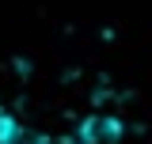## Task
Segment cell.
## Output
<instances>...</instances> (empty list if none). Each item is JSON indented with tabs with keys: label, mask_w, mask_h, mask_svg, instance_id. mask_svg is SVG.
I'll return each instance as SVG.
<instances>
[{
	"label": "cell",
	"mask_w": 152,
	"mask_h": 144,
	"mask_svg": "<svg viewBox=\"0 0 152 144\" xmlns=\"http://www.w3.org/2000/svg\"><path fill=\"white\" fill-rule=\"evenodd\" d=\"M114 140H122V121L107 114H91L76 129V144H114Z\"/></svg>",
	"instance_id": "obj_1"
},
{
	"label": "cell",
	"mask_w": 152,
	"mask_h": 144,
	"mask_svg": "<svg viewBox=\"0 0 152 144\" xmlns=\"http://www.w3.org/2000/svg\"><path fill=\"white\" fill-rule=\"evenodd\" d=\"M0 144H50V137L31 129V125H23L12 114H0Z\"/></svg>",
	"instance_id": "obj_2"
}]
</instances>
